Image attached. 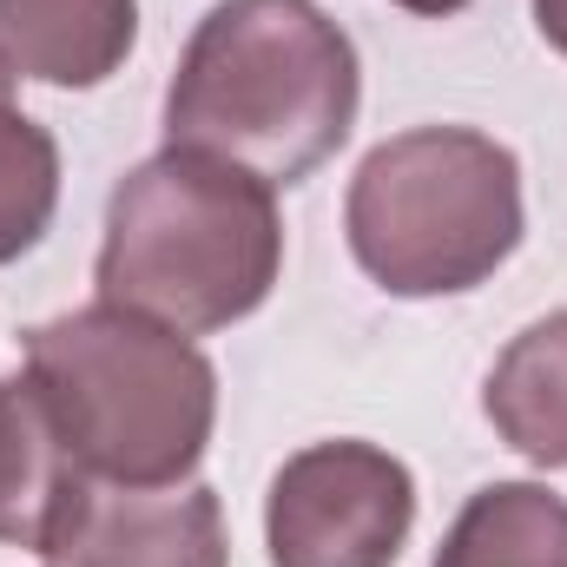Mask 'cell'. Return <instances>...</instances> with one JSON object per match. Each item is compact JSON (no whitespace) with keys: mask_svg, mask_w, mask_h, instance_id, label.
Returning a JSON list of instances; mask_svg holds the SVG:
<instances>
[{"mask_svg":"<svg viewBox=\"0 0 567 567\" xmlns=\"http://www.w3.org/2000/svg\"><path fill=\"white\" fill-rule=\"evenodd\" d=\"M284 271V218L265 178L165 145L113 185L106 245H100V303L140 310L178 337L231 330L251 317Z\"/></svg>","mask_w":567,"mask_h":567,"instance_id":"obj_2","label":"cell"},{"mask_svg":"<svg viewBox=\"0 0 567 567\" xmlns=\"http://www.w3.org/2000/svg\"><path fill=\"white\" fill-rule=\"evenodd\" d=\"M416 528V482L377 442H310L271 482V567H396Z\"/></svg>","mask_w":567,"mask_h":567,"instance_id":"obj_5","label":"cell"},{"mask_svg":"<svg viewBox=\"0 0 567 567\" xmlns=\"http://www.w3.org/2000/svg\"><path fill=\"white\" fill-rule=\"evenodd\" d=\"M140 40V0H0V60L40 86H106Z\"/></svg>","mask_w":567,"mask_h":567,"instance_id":"obj_7","label":"cell"},{"mask_svg":"<svg viewBox=\"0 0 567 567\" xmlns=\"http://www.w3.org/2000/svg\"><path fill=\"white\" fill-rule=\"evenodd\" d=\"M343 231L390 297H462L522 245V165L475 126H410L357 165Z\"/></svg>","mask_w":567,"mask_h":567,"instance_id":"obj_4","label":"cell"},{"mask_svg":"<svg viewBox=\"0 0 567 567\" xmlns=\"http://www.w3.org/2000/svg\"><path fill=\"white\" fill-rule=\"evenodd\" d=\"M86 468L73 462L33 377H0V548H47Z\"/></svg>","mask_w":567,"mask_h":567,"instance_id":"obj_8","label":"cell"},{"mask_svg":"<svg viewBox=\"0 0 567 567\" xmlns=\"http://www.w3.org/2000/svg\"><path fill=\"white\" fill-rule=\"evenodd\" d=\"M435 567H567V502L542 482H488L442 535Z\"/></svg>","mask_w":567,"mask_h":567,"instance_id":"obj_10","label":"cell"},{"mask_svg":"<svg viewBox=\"0 0 567 567\" xmlns=\"http://www.w3.org/2000/svg\"><path fill=\"white\" fill-rule=\"evenodd\" d=\"M7 86H13V73H7V60H0V93H7Z\"/></svg>","mask_w":567,"mask_h":567,"instance_id":"obj_14","label":"cell"},{"mask_svg":"<svg viewBox=\"0 0 567 567\" xmlns=\"http://www.w3.org/2000/svg\"><path fill=\"white\" fill-rule=\"evenodd\" d=\"M27 377L93 482L172 488L198 468L218 423V370L205 350L120 303L27 330Z\"/></svg>","mask_w":567,"mask_h":567,"instance_id":"obj_3","label":"cell"},{"mask_svg":"<svg viewBox=\"0 0 567 567\" xmlns=\"http://www.w3.org/2000/svg\"><path fill=\"white\" fill-rule=\"evenodd\" d=\"M482 410L535 468H567V310L528 323L488 370Z\"/></svg>","mask_w":567,"mask_h":567,"instance_id":"obj_9","label":"cell"},{"mask_svg":"<svg viewBox=\"0 0 567 567\" xmlns=\"http://www.w3.org/2000/svg\"><path fill=\"white\" fill-rule=\"evenodd\" d=\"M535 27H542V40L567 60V0H535Z\"/></svg>","mask_w":567,"mask_h":567,"instance_id":"obj_12","label":"cell"},{"mask_svg":"<svg viewBox=\"0 0 567 567\" xmlns=\"http://www.w3.org/2000/svg\"><path fill=\"white\" fill-rule=\"evenodd\" d=\"M225 508L205 482L126 488L80 482L60 528L47 535L40 567H225Z\"/></svg>","mask_w":567,"mask_h":567,"instance_id":"obj_6","label":"cell"},{"mask_svg":"<svg viewBox=\"0 0 567 567\" xmlns=\"http://www.w3.org/2000/svg\"><path fill=\"white\" fill-rule=\"evenodd\" d=\"M60 205V145L40 120L13 106V86L0 93V265L27 258Z\"/></svg>","mask_w":567,"mask_h":567,"instance_id":"obj_11","label":"cell"},{"mask_svg":"<svg viewBox=\"0 0 567 567\" xmlns=\"http://www.w3.org/2000/svg\"><path fill=\"white\" fill-rule=\"evenodd\" d=\"M357 100V47L317 0H218L165 86V140L278 192L337 158Z\"/></svg>","mask_w":567,"mask_h":567,"instance_id":"obj_1","label":"cell"},{"mask_svg":"<svg viewBox=\"0 0 567 567\" xmlns=\"http://www.w3.org/2000/svg\"><path fill=\"white\" fill-rule=\"evenodd\" d=\"M396 7H410V13H423V20H449V13H462L468 0H396Z\"/></svg>","mask_w":567,"mask_h":567,"instance_id":"obj_13","label":"cell"}]
</instances>
